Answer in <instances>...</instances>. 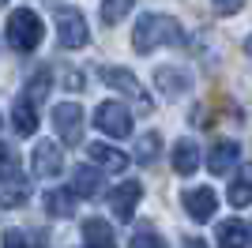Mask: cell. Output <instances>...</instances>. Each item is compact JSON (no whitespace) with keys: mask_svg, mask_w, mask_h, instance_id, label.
<instances>
[{"mask_svg":"<svg viewBox=\"0 0 252 248\" xmlns=\"http://www.w3.org/2000/svg\"><path fill=\"white\" fill-rule=\"evenodd\" d=\"M132 45L136 53H155L158 45H185V31H181L177 19H169V15H158V11H147V15H139V27L132 31Z\"/></svg>","mask_w":252,"mask_h":248,"instance_id":"obj_1","label":"cell"},{"mask_svg":"<svg viewBox=\"0 0 252 248\" xmlns=\"http://www.w3.org/2000/svg\"><path fill=\"white\" fill-rule=\"evenodd\" d=\"M45 38V27H42V15L34 8H15L8 15V45L15 53H34Z\"/></svg>","mask_w":252,"mask_h":248,"instance_id":"obj_2","label":"cell"},{"mask_svg":"<svg viewBox=\"0 0 252 248\" xmlns=\"http://www.w3.org/2000/svg\"><path fill=\"white\" fill-rule=\"evenodd\" d=\"M94 128L102 135H109V139H125V135H132V113H128V105H121L117 98L102 102L94 109Z\"/></svg>","mask_w":252,"mask_h":248,"instance_id":"obj_3","label":"cell"},{"mask_svg":"<svg viewBox=\"0 0 252 248\" xmlns=\"http://www.w3.org/2000/svg\"><path fill=\"white\" fill-rule=\"evenodd\" d=\"M57 41H61L64 49H83L87 41H91V31H87L83 11L57 8Z\"/></svg>","mask_w":252,"mask_h":248,"instance_id":"obj_4","label":"cell"},{"mask_svg":"<svg viewBox=\"0 0 252 248\" xmlns=\"http://www.w3.org/2000/svg\"><path fill=\"white\" fill-rule=\"evenodd\" d=\"M83 109L75 102H61L53 105V128H57V135H61V143L68 147H79V139H83Z\"/></svg>","mask_w":252,"mask_h":248,"instance_id":"obj_5","label":"cell"},{"mask_svg":"<svg viewBox=\"0 0 252 248\" xmlns=\"http://www.w3.org/2000/svg\"><path fill=\"white\" fill-rule=\"evenodd\" d=\"M181 207L189 211L192 222H211L215 211H219V196H215V188L196 185V188H185V192H181Z\"/></svg>","mask_w":252,"mask_h":248,"instance_id":"obj_6","label":"cell"},{"mask_svg":"<svg viewBox=\"0 0 252 248\" xmlns=\"http://www.w3.org/2000/svg\"><path fill=\"white\" fill-rule=\"evenodd\" d=\"M102 79H105V87H117L121 94L136 98L143 113H151V98H147V91L139 87V79H136L132 72H128V68H102Z\"/></svg>","mask_w":252,"mask_h":248,"instance_id":"obj_7","label":"cell"},{"mask_svg":"<svg viewBox=\"0 0 252 248\" xmlns=\"http://www.w3.org/2000/svg\"><path fill=\"white\" fill-rule=\"evenodd\" d=\"M139 199H143V185H139V181H125V185H117L113 192H109V207H113V215L121 218V222H132Z\"/></svg>","mask_w":252,"mask_h":248,"instance_id":"obj_8","label":"cell"},{"mask_svg":"<svg viewBox=\"0 0 252 248\" xmlns=\"http://www.w3.org/2000/svg\"><path fill=\"white\" fill-rule=\"evenodd\" d=\"M31 165H34V177H45V181H49V177H57V173L64 169V155H61V147L49 143V139H45V143H38V147H34Z\"/></svg>","mask_w":252,"mask_h":248,"instance_id":"obj_9","label":"cell"},{"mask_svg":"<svg viewBox=\"0 0 252 248\" xmlns=\"http://www.w3.org/2000/svg\"><path fill=\"white\" fill-rule=\"evenodd\" d=\"M237 158H241V147L233 143V139H222V143L211 147V155H207V169L215 177H226L237 165Z\"/></svg>","mask_w":252,"mask_h":248,"instance_id":"obj_10","label":"cell"},{"mask_svg":"<svg viewBox=\"0 0 252 248\" xmlns=\"http://www.w3.org/2000/svg\"><path fill=\"white\" fill-rule=\"evenodd\" d=\"M196 169H200V147L192 139H177V147H173V173L192 177Z\"/></svg>","mask_w":252,"mask_h":248,"instance_id":"obj_11","label":"cell"},{"mask_svg":"<svg viewBox=\"0 0 252 248\" xmlns=\"http://www.w3.org/2000/svg\"><path fill=\"white\" fill-rule=\"evenodd\" d=\"M155 83H158V91L166 94V98H181V94L192 87L189 72H181V68H158V72H155Z\"/></svg>","mask_w":252,"mask_h":248,"instance_id":"obj_12","label":"cell"},{"mask_svg":"<svg viewBox=\"0 0 252 248\" xmlns=\"http://www.w3.org/2000/svg\"><path fill=\"white\" fill-rule=\"evenodd\" d=\"M83 245L87 248H117V237L105 218H87L83 222Z\"/></svg>","mask_w":252,"mask_h":248,"instance_id":"obj_13","label":"cell"},{"mask_svg":"<svg viewBox=\"0 0 252 248\" xmlns=\"http://www.w3.org/2000/svg\"><path fill=\"white\" fill-rule=\"evenodd\" d=\"M45 215L49 218H72L75 215V192L72 188H49L45 192Z\"/></svg>","mask_w":252,"mask_h":248,"instance_id":"obj_14","label":"cell"},{"mask_svg":"<svg viewBox=\"0 0 252 248\" xmlns=\"http://www.w3.org/2000/svg\"><path fill=\"white\" fill-rule=\"evenodd\" d=\"M87 155H91V162L94 165H102V169H109V173H121L128 165V158L117 151V147H109V143H91L87 147Z\"/></svg>","mask_w":252,"mask_h":248,"instance_id":"obj_15","label":"cell"},{"mask_svg":"<svg viewBox=\"0 0 252 248\" xmlns=\"http://www.w3.org/2000/svg\"><path fill=\"white\" fill-rule=\"evenodd\" d=\"M230 203L233 207H249L252 203V162H245L241 169H237V177L230 181Z\"/></svg>","mask_w":252,"mask_h":248,"instance_id":"obj_16","label":"cell"},{"mask_svg":"<svg viewBox=\"0 0 252 248\" xmlns=\"http://www.w3.org/2000/svg\"><path fill=\"white\" fill-rule=\"evenodd\" d=\"M11 124H15V132L19 135H34L38 132V113H34V105L27 102V98H15V105H11Z\"/></svg>","mask_w":252,"mask_h":248,"instance_id":"obj_17","label":"cell"},{"mask_svg":"<svg viewBox=\"0 0 252 248\" xmlns=\"http://www.w3.org/2000/svg\"><path fill=\"white\" fill-rule=\"evenodd\" d=\"M72 192H79V196H98L102 192V169L98 165H79L72 177Z\"/></svg>","mask_w":252,"mask_h":248,"instance_id":"obj_18","label":"cell"},{"mask_svg":"<svg viewBox=\"0 0 252 248\" xmlns=\"http://www.w3.org/2000/svg\"><path fill=\"white\" fill-rule=\"evenodd\" d=\"M249 245V226L241 218H226L219 226V248H245Z\"/></svg>","mask_w":252,"mask_h":248,"instance_id":"obj_19","label":"cell"},{"mask_svg":"<svg viewBox=\"0 0 252 248\" xmlns=\"http://www.w3.org/2000/svg\"><path fill=\"white\" fill-rule=\"evenodd\" d=\"M158 155H162V135H158V132L139 135V143H136V158H139V165H151Z\"/></svg>","mask_w":252,"mask_h":248,"instance_id":"obj_20","label":"cell"},{"mask_svg":"<svg viewBox=\"0 0 252 248\" xmlns=\"http://www.w3.org/2000/svg\"><path fill=\"white\" fill-rule=\"evenodd\" d=\"M49 79H53V75H49V68H38V72L31 75V83H27L31 91L23 94V98H27V102H31V105H38V102H42V98H45V94H49Z\"/></svg>","mask_w":252,"mask_h":248,"instance_id":"obj_21","label":"cell"},{"mask_svg":"<svg viewBox=\"0 0 252 248\" xmlns=\"http://www.w3.org/2000/svg\"><path fill=\"white\" fill-rule=\"evenodd\" d=\"M128 248H166V241L158 237V229L151 226V222H143V226L132 233V241H128Z\"/></svg>","mask_w":252,"mask_h":248,"instance_id":"obj_22","label":"cell"},{"mask_svg":"<svg viewBox=\"0 0 252 248\" xmlns=\"http://www.w3.org/2000/svg\"><path fill=\"white\" fill-rule=\"evenodd\" d=\"M19 158L11 155L8 147L0 143V185H15V181H19Z\"/></svg>","mask_w":252,"mask_h":248,"instance_id":"obj_23","label":"cell"},{"mask_svg":"<svg viewBox=\"0 0 252 248\" xmlns=\"http://www.w3.org/2000/svg\"><path fill=\"white\" fill-rule=\"evenodd\" d=\"M4 248H45V241H34V233H23V229H8Z\"/></svg>","mask_w":252,"mask_h":248,"instance_id":"obj_24","label":"cell"},{"mask_svg":"<svg viewBox=\"0 0 252 248\" xmlns=\"http://www.w3.org/2000/svg\"><path fill=\"white\" fill-rule=\"evenodd\" d=\"M98 11H102V19L113 27V23H121L125 15H132V4H128V0H113V4H102Z\"/></svg>","mask_w":252,"mask_h":248,"instance_id":"obj_25","label":"cell"},{"mask_svg":"<svg viewBox=\"0 0 252 248\" xmlns=\"http://www.w3.org/2000/svg\"><path fill=\"white\" fill-rule=\"evenodd\" d=\"M64 91H83V72L68 68V72H64Z\"/></svg>","mask_w":252,"mask_h":248,"instance_id":"obj_26","label":"cell"},{"mask_svg":"<svg viewBox=\"0 0 252 248\" xmlns=\"http://www.w3.org/2000/svg\"><path fill=\"white\" fill-rule=\"evenodd\" d=\"M181 248H211V245L203 237H185V245H181Z\"/></svg>","mask_w":252,"mask_h":248,"instance_id":"obj_27","label":"cell"},{"mask_svg":"<svg viewBox=\"0 0 252 248\" xmlns=\"http://www.w3.org/2000/svg\"><path fill=\"white\" fill-rule=\"evenodd\" d=\"M215 11H219V15H233V11H241V4H219Z\"/></svg>","mask_w":252,"mask_h":248,"instance_id":"obj_28","label":"cell"},{"mask_svg":"<svg viewBox=\"0 0 252 248\" xmlns=\"http://www.w3.org/2000/svg\"><path fill=\"white\" fill-rule=\"evenodd\" d=\"M245 53H249V57H252V34H249V38H245Z\"/></svg>","mask_w":252,"mask_h":248,"instance_id":"obj_29","label":"cell"},{"mask_svg":"<svg viewBox=\"0 0 252 248\" xmlns=\"http://www.w3.org/2000/svg\"><path fill=\"white\" fill-rule=\"evenodd\" d=\"M249 241H252V229H249Z\"/></svg>","mask_w":252,"mask_h":248,"instance_id":"obj_30","label":"cell"}]
</instances>
